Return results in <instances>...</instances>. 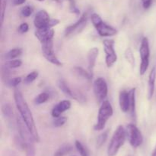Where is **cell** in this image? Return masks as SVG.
Masks as SVG:
<instances>
[{
  "mask_svg": "<svg viewBox=\"0 0 156 156\" xmlns=\"http://www.w3.org/2000/svg\"><path fill=\"white\" fill-rule=\"evenodd\" d=\"M87 21H88V14L84 13L76 23L68 26L66 28L65 36L69 37L70 35L78 34L79 32H80L85 27V25L87 24Z\"/></svg>",
  "mask_w": 156,
  "mask_h": 156,
  "instance_id": "10",
  "label": "cell"
},
{
  "mask_svg": "<svg viewBox=\"0 0 156 156\" xmlns=\"http://www.w3.org/2000/svg\"><path fill=\"white\" fill-rule=\"evenodd\" d=\"M126 135L133 148H136L143 144V136L135 124H129L126 126Z\"/></svg>",
  "mask_w": 156,
  "mask_h": 156,
  "instance_id": "8",
  "label": "cell"
},
{
  "mask_svg": "<svg viewBox=\"0 0 156 156\" xmlns=\"http://www.w3.org/2000/svg\"><path fill=\"white\" fill-rule=\"evenodd\" d=\"M49 94L46 92H44V93H41L40 94H38L36 97L34 98V102L37 105H40V104L44 103L45 102H47L49 99Z\"/></svg>",
  "mask_w": 156,
  "mask_h": 156,
  "instance_id": "23",
  "label": "cell"
},
{
  "mask_svg": "<svg viewBox=\"0 0 156 156\" xmlns=\"http://www.w3.org/2000/svg\"><path fill=\"white\" fill-rule=\"evenodd\" d=\"M69 2L70 5V11H71L73 13L76 14V15H79L80 14V11L79 10L77 7H76V2H75V0H68Z\"/></svg>",
  "mask_w": 156,
  "mask_h": 156,
  "instance_id": "34",
  "label": "cell"
},
{
  "mask_svg": "<svg viewBox=\"0 0 156 156\" xmlns=\"http://www.w3.org/2000/svg\"><path fill=\"white\" fill-rule=\"evenodd\" d=\"M29 26L27 23H22L21 24H20V26L18 27V32L20 34H24L28 31Z\"/></svg>",
  "mask_w": 156,
  "mask_h": 156,
  "instance_id": "35",
  "label": "cell"
},
{
  "mask_svg": "<svg viewBox=\"0 0 156 156\" xmlns=\"http://www.w3.org/2000/svg\"><path fill=\"white\" fill-rule=\"evenodd\" d=\"M38 72L37 71H32L31 73H28L27 76H25L24 80V84H30L31 83H33L35 80L37 78L38 76Z\"/></svg>",
  "mask_w": 156,
  "mask_h": 156,
  "instance_id": "28",
  "label": "cell"
},
{
  "mask_svg": "<svg viewBox=\"0 0 156 156\" xmlns=\"http://www.w3.org/2000/svg\"><path fill=\"white\" fill-rule=\"evenodd\" d=\"M99 50L98 47H92L89 50L88 53V71L93 75L94 66H95L96 61L98 56Z\"/></svg>",
  "mask_w": 156,
  "mask_h": 156,
  "instance_id": "15",
  "label": "cell"
},
{
  "mask_svg": "<svg viewBox=\"0 0 156 156\" xmlns=\"http://www.w3.org/2000/svg\"><path fill=\"white\" fill-rule=\"evenodd\" d=\"M119 104L120 110L123 113H129V106H130V99H129V92L126 90H122L119 95Z\"/></svg>",
  "mask_w": 156,
  "mask_h": 156,
  "instance_id": "13",
  "label": "cell"
},
{
  "mask_svg": "<svg viewBox=\"0 0 156 156\" xmlns=\"http://www.w3.org/2000/svg\"><path fill=\"white\" fill-rule=\"evenodd\" d=\"M72 149H73V147H72L71 145L66 144V145H63L61 147H59L56 150V152L54 153V155L53 156H65L66 154L69 153L72 151Z\"/></svg>",
  "mask_w": 156,
  "mask_h": 156,
  "instance_id": "20",
  "label": "cell"
},
{
  "mask_svg": "<svg viewBox=\"0 0 156 156\" xmlns=\"http://www.w3.org/2000/svg\"><path fill=\"white\" fill-rule=\"evenodd\" d=\"M71 102L67 99H64V100L60 101L59 103L56 104L53 109L52 110V116L53 118H58L61 116V115L64 113V112L67 111L71 108Z\"/></svg>",
  "mask_w": 156,
  "mask_h": 156,
  "instance_id": "12",
  "label": "cell"
},
{
  "mask_svg": "<svg viewBox=\"0 0 156 156\" xmlns=\"http://www.w3.org/2000/svg\"><path fill=\"white\" fill-rule=\"evenodd\" d=\"M136 88H132L129 91L130 106H129V114L133 119H136Z\"/></svg>",
  "mask_w": 156,
  "mask_h": 156,
  "instance_id": "18",
  "label": "cell"
},
{
  "mask_svg": "<svg viewBox=\"0 0 156 156\" xmlns=\"http://www.w3.org/2000/svg\"><path fill=\"white\" fill-rule=\"evenodd\" d=\"M1 76H2V81L5 82V84H7L9 83V81L10 80V68H9L8 67H6L5 65L2 67L1 69Z\"/></svg>",
  "mask_w": 156,
  "mask_h": 156,
  "instance_id": "22",
  "label": "cell"
},
{
  "mask_svg": "<svg viewBox=\"0 0 156 156\" xmlns=\"http://www.w3.org/2000/svg\"><path fill=\"white\" fill-rule=\"evenodd\" d=\"M37 1H39V2H43V1H44V0H37Z\"/></svg>",
  "mask_w": 156,
  "mask_h": 156,
  "instance_id": "40",
  "label": "cell"
},
{
  "mask_svg": "<svg viewBox=\"0 0 156 156\" xmlns=\"http://www.w3.org/2000/svg\"><path fill=\"white\" fill-rule=\"evenodd\" d=\"M156 79V69L153 67L149 75V82H148V98L152 99L155 93V86Z\"/></svg>",
  "mask_w": 156,
  "mask_h": 156,
  "instance_id": "16",
  "label": "cell"
},
{
  "mask_svg": "<svg viewBox=\"0 0 156 156\" xmlns=\"http://www.w3.org/2000/svg\"><path fill=\"white\" fill-rule=\"evenodd\" d=\"M140 54L141 58V64L140 67V75H144L147 71L149 65V57H150V49H149V39L144 37L141 41L140 47Z\"/></svg>",
  "mask_w": 156,
  "mask_h": 156,
  "instance_id": "6",
  "label": "cell"
},
{
  "mask_svg": "<svg viewBox=\"0 0 156 156\" xmlns=\"http://www.w3.org/2000/svg\"><path fill=\"white\" fill-rule=\"evenodd\" d=\"M108 132H104L103 133H101V135H99V136L97 139V142H96V145H97V148H99L105 143V142L108 139Z\"/></svg>",
  "mask_w": 156,
  "mask_h": 156,
  "instance_id": "27",
  "label": "cell"
},
{
  "mask_svg": "<svg viewBox=\"0 0 156 156\" xmlns=\"http://www.w3.org/2000/svg\"><path fill=\"white\" fill-rule=\"evenodd\" d=\"M12 2L14 6H20V5L24 4L26 0H12Z\"/></svg>",
  "mask_w": 156,
  "mask_h": 156,
  "instance_id": "37",
  "label": "cell"
},
{
  "mask_svg": "<svg viewBox=\"0 0 156 156\" xmlns=\"http://www.w3.org/2000/svg\"><path fill=\"white\" fill-rule=\"evenodd\" d=\"M73 70H74L75 73L77 74L78 76H82V77L85 78L88 80H91L93 77V75L88 70L87 71V70H85V69L81 67H75L73 68Z\"/></svg>",
  "mask_w": 156,
  "mask_h": 156,
  "instance_id": "19",
  "label": "cell"
},
{
  "mask_svg": "<svg viewBox=\"0 0 156 156\" xmlns=\"http://www.w3.org/2000/svg\"><path fill=\"white\" fill-rule=\"evenodd\" d=\"M22 65V61L21 60L18 59H14V60H9L5 63V66L10 69H15L20 67Z\"/></svg>",
  "mask_w": 156,
  "mask_h": 156,
  "instance_id": "26",
  "label": "cell"
},
{
  "mask_svg": "<svg viewBox=\"0 0 156 156\" xmlns=\"http://www.w3.org/2000/svg\"><path fill=\"white\" fill-rule=\"evenodd\" d=\"M104 50H105L106 57L105 62L108 67H111L117 62V55L114 50V41L111 39H105L103 41Z\"/></svg>",
  "mask_w": 156,
  "mask_h": 156,
  "instance_id": "9",
  "label": "cell"
},
{
  "mask_svg": "<svg viewBox=\"0 0 156 156\" xmlns=\"http://www.w3.org/2000/svg\"><path fill=\"white\" fill-rule=\"evenodd\" d=\"M66 121L67 118L66 116H59L58 118H55V120L53 121V125L55 127H61L65 125Z\"/></svg>",
  "mask_w": 156,
  "mask_h": 156,
  "instance_id": "31",
  "label": "cell"
},
{
  "mask_svg": "<svg viewBox=\"0 0 156 156\" xmlns=\"http://www.w3.org/2000/svg\"><path fill=\"white\" fill-rule=\"evenodd\" d=\"M51 18L50 15L45 10H40L35 15L34 19V24L37 29L44 28H50V21Z\"/></svg>",
  "mask_w": 156,
  "mask_h": 156,
  "instance_id": "11",
  "label": "cell"
},
{
  "mask_svg": "<svg viewBox=\"0 0 156 156\" xmlns=\"http://www.w3.org/2000/svg\"><path fill=\"white\" fill-rule=\"evenodd\" d=\"M125 58L131 65L134 66V64H135V58H134L132 50L130 48H127L126 50V51H125Z\"/></svg>",
  "mask_w": 156,
  "mask_h": 156,
  "instance_id": "30",
  "label": "cell"
},
{
  "mask_svg": "<svg viewBox=\"0 0 156 156\" xmlns=\"http://www.w3.org/2000/svg\"><path fill=\"white\" fill-rule=\"evenodd\" d=\"M75 145H76V149L79 151L81 156H89L88 151H87V149L85 148V146H84L82 142H79V140H76V142H75Z\"/></svg>",
  "mask_w": 156,
  "mask_h": 156,
  "instance_id": "24",
  "label": "cell"
},
{
  "mask_svg": "<svg viewBox=\"0 0 156 156\" xmlns=\"http://www.w3.org/2000/svg\"><path fill=\"white\" fill-rule=\"evenodd\" d=\"M21 81H22V80H21V77H20V76H18V77H14L9 81L7 85H9V87H17L18 84H21Z\"/></svg>",
  "mask_w": 156,
  "mask_h": 156,
  "instance_id": "33",
  "label": "cell"
},
{
  "mask_svg": "<svg viewBox=\"0 0 156 156\" xmlns=\"http://www.w3.org/2000/svg\"><path fill=\"white\" fill-rule=\"evenodd\" d=\"M41 44L42 54L47 61L58 67L62 66V63L58 59V58L55 54L54 49H53V38L44 40L41 41Z\"/></svg>",
  "mask_w": 156,
  "mask_h": 156,
  "instance_id": "5",
  "label": "cell"
},
{
  "mask_svg": "<svg viewBox=\"0 0 156 156\" xmlns=\"http://www.w3.org/2000/svg\"><path fill=\"white\" fill-rule=\"evenodd\" d=\"M53 1L56 2H58V3H61L63 0H53Z\"/></svg>",
  "mask_w": 156,
  "mask_h": 156,
  "instance_id": "39",
  "label": "cell"
},
{
  "mask_svg": "<svg viewBox=\"0 0 156 156\" xmlns=\"http://www.w3.org/2000/svg\"><path fill=\"white\" fill-rule=\"evenodd\" d=\"M8 0H0V18H1V28L2 27L4 22L5 14L6 7H7Z\"/></svg>",
  "mask_w": 156,
  "mask_h": 156,
  "instance_id": "25",
  "label": "cell"
},
{
  "mask_svg": "<svg viewBox=\"0 0 156 156\" xmlns=\"http://www.w3.org/2000/svg\"><path fill=\"white\" fill-rule=\"evenodd\" d=\"M33 13V9L32 7H30V6H26L24 7H23L21 10V14L23 17H30L31 15V14Z\"/></svg>",
  "mask_w": 156,
  "mask_h": 156,
  "instance_id": "32",
  "label": "cell"
},
{
  "mask_svg": "<svg viewBox=\"0 0 156 156\" xmlns=\"http://www.w3.org/2000/svg\"><path fill=\"white\" fill-rule=\"evenodd\" d=\"M21 54H22V49L20 48V47H17V48L12 49L8 53H6L5 58L9 61V60H14L19 57Z\"/></svg>",
  "mask_w": 156,
  "mask_h": 156,
  "instance_id": "21",
  "label": "cell"
},
{
  "mask_svg": "<svg viewBox=\"0 0 156 156\" xmlns=\"http://www.w3.org/2000/svg\"><path fill=\"white\" fill-rule=\"evenodd\" d=\"M94 96L98 103L101 104L108 96V87L106 80L102 77H98L94 81L93 84Z\"/></svg>",
  "mask_w": 156,
  "mask_h": 156,
  "instance_id": "7",
  "label": "cell"
},
{
  "mask_svg": "<svg viewBox=\"0 0 156 156\" xmlns=\"http://www.w3.org/2000/svg\"><path fill=\"white\" fill-rule=\"evenodd\" d=\"M14 99H15V106L19 112L20 116L25 123L26 126L28 128L29 132L33 136L35 142H40V136L38 134V131L37 129L36 125H35L34 119L32 113L27 105V102L24 99L22 93L19 90L15 89L14 91Z\"/></svg>",
  "mask_w": 156,
  "mask_h": 156,
  "instance_id": "1",
  "label": "cell"
},
{
  "mask_svg": "<svg viewBox=\"0 0 156 156\" xmlns=\"http://www.w3.org/2000/svg\"><path fill=\"white\" fill-rule=\"evenodd\" d=\"M126 131L123 125H119L114 132L108 147V156H116L119 150L124 144Z\"/></svg>",
  "mask_w": 156,
  "mask_h": 156,
  "instance_id": "2",
  "label": "cell"
},
{
  "mask_svg": "<svg viewBox=\"0 0 156 156\" xmlns=\"http://www.w3.org/2000/svg\"><path fill=\"white\" fill-rule=\"evenodd\" d=\"M57 86L59 87V90L62 92L65 95H66L67 96H69V97L73 98L74 96V93L73 92V90H71L69 87L68 86V84H66L64 80L59 79L57 80Z\"/></svg>",
  "mask_w": 156,
  "mask_h": 156,
  "instance_id": "17",
  "label": "cell"
},
{
  "mask_svg": "<svg viewBox=\"0 0 156 156\" xmlns=\"http://www.w3.org/2000/svg\"><path fill=\"white\" fill-rule=\"evenodd\" d=\"M152 156H156V146H155V148H154L153 151H152Z\"/></svg>",
  "mask_w": 156,
  "mask_h": 156,
  "instance_id": "38",
  "label": "cell"
},
{
  "mask_svg": "<svg viewBox=\"0 0 156 156\" xmlns=\"http://www.w3.org/2000/svg\"><path fill=\"white\" fill-rule=\"evenodd\" d=\"M54 30L50 28H44L41 29H37L35 31V36L39 40L40 42L44 41V40L49 39V38H53L54 37Z\"/></svg>",
  "mask_w": 156,
  "mask_h": 156,
  "instance_id": "14",
  "label": "cell"
},
{
  "mask_svg": "<svg viewBox=\"0 0 156 156\" xmlns=\"http://www.w3.org/2000/svg\"><path fill=\"white\" fill-rule=\"evenodd\" d=\"M91 20L93 25L97 30L98 33L101 37H111L117 35V29L112 26L106 24L102 20L101 16L97 13H93L91 15Z\"/></svg>",
  "mask_w": 156,
  "mask_h": 156,
  "instance_id": "4",
  "label": "cell"
},
{
  "mask_svg": "<svg viewBox=\"0 0 156 156\" xmlns=\"http://www.w3.org/2000/svg\"><path fill=\"white\" fill-rule=\"evenodd\" d=\"M152 1L153 0H142L143 7L144 8V9H149L151 7L152 4Z\"/></svg>",
  "mask_w": 156,
  "mask_h": 156,
  "instance_id": "36",
  "label": "cell"
},
{
  "mask_svg": "<svg viewBox=\"0 0 156 156\" xmlns=\"http://www.w3.org/2000/svg\"><path fill=\"white\" fill-rule=\"evenodd\" d=\"M114 110L112 105L108 100H105L101 104L100 109L98 115V122L94 125V129L95 131H101L105 128L108 119L113 116Z\"/></svg>",
  "mask_w": 156,
  "mask_h": 156,
  "instance_id": "3",
  "label": "cell"
},
{
  "mask_svg": "<svg viewBox=\"0 0 156 156\" xmlns=\"http://www.w3.org/2000/svg\"><path fill=\"white\" fill-rule=\"evenodd\" d=\"M2 112L3 115L6 117H11L13 113V110H12V106L9 103H5L3 104L2 106Z\"/></svg>",
  "mask_w": 156,
  "mask_h": 156,
  "instance_id": "29",
  "label": "cell"
}]
</instances>
